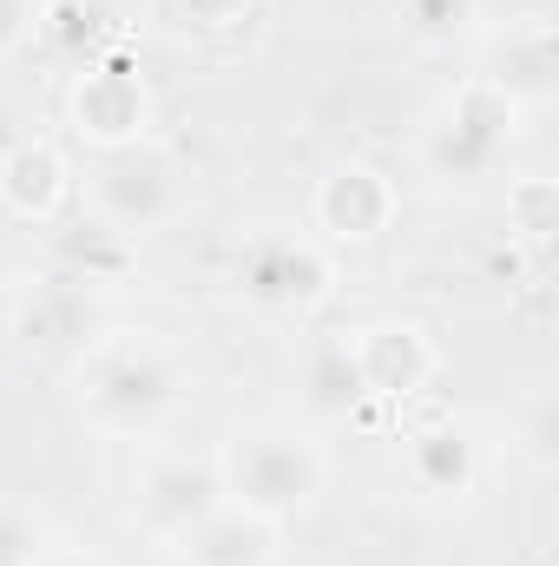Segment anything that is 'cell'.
<instances>
[{
	"label": "cell",
	"instance_id": "6da1fadb",
	"mask_svg": "<svg viewBox=\"0 0 559 566\" xmlns=\"http://www.w3.org/2000/svg\"><path fill=\"white\" fill-rule=\"evenodd\" d=\"M73 416L106 441H158L191 402V369L171 336L145 323H106L66 369Z\"/></svg>",
	"mask_w": 559,
	"mask_h": 566
},
{
	"label": "cell",
	"instance_id": "7a4b0ae2",
	"mask_svg": "<svg viewBox=\"0 0 559 566\" xmlns=\"http://www.w3.org/2000/svg\"><path fill=\"white\" fill-rule=\"evenodd\" d=\"M218 474H224L231 507H244V514H257L271 527H289V521L323 507V494L336 481V461H329L316 428L271 416V422H244L224 434Z\"/></svg>",
	"mask_w": 559,
	"mask_h": 566
},
{
	"label": "cell",
	"instance_id": "3957f363",
	"mask_svg": "<svg viewBox=\"0 0 559 566\" xmlns=\"http://www.w3.org/2000/svg\"><path fill=\"white\" fill-rule=\"evenodd\" d=\"M520 133H527V113L494 80L467 73L441 99V113L428 119V133H421V171L441 191H474V185L500 178V165L520 145Z\"/></svg>",
	"mask_w": 559,
	"mask_h": 566
},
{
	"label": "cell",
	"instance_id": "277c9868",
	"mask_svg": "<svg viewBox=\"0 0 559 566\" xmlns=\"http://www.w3.org/2000/svg\"><path fill=\"white\" fill-rule=\"evenodd\" d=\"M342 290V264L316 231H251L231 258V296L264 323H316Z\"/></svg>",
	"mask_w": 559,
	"mask_h": 566
},
{
	"label": "cell",
	"instance_id": "5b68a950",
	"mask_svg": "<svg viewBox=\"0 0 559 566\" xmlns=\"http://www.w3.org/2000/svg\"><path fill=\"white\" fill-rule=\"evenodd\" d=\"M80 211L99 218V224H113L133 244L158 238V231H171V224L191 218V171H184L178 151H165V145H151V139L133 145V151H106L86 171V185H80Z\"/></svg>",
	"mask_w": 559,
	"mask_h": 566
},
{
	"label": "cell",
	"instance_id": "8992f818",
	"mask_svg": "<svg viewBox=\"0 0 559 566\" xmlns=\"http://www.w3.org/2000/svg\"><path fill=\"white\" fill-rule=\"evenodd\" d=\"M113 323V290L86 283L60 264H46L40 277H20L7 296V336L20 356L33 363H80V349Z\"/></svg>",
	"mask_w": 559,
	"mask_h": 566
},
{
	"label": "cell",
	"instance_id": "52a82bcc",
	"mask_svg": "<svg viewBox=\"0 0 559 566\" xmlns=\"http://www.w3.org/2000/svg\"><path fill=\"white\" fill-rule=\"evenodd\" d=\"M224 507V474L218 454H191V448H151L133 474V527L151 547H178L191 527H204Z\"/></svg>",
	"mask_w": 559,
	"mask_h": 566
},
{
	"label": "cell",
	"instance_id": "ba28073f",
	"mask_svg": "<svg viewBox=\"0 0 559 566\" xmlns=\"http://www.w3.org/2000/svg\"><path fill=\"white\" fill-rule=\"evenodd\" d=\"M60 113H66V133L86 151H99V158L106 151H133V145L151 139V86L139 80V66L119 46L66 73Z\"/></svg>",
	"mask_w": 559,
	"mask_h": 566
},
{
	"label": "cell",
	"instance_id": "9c48e42d",
	"mask_svg": "<svg viewBox=\"0 0 559 566\" xmlns=\"http://www.w3.org/2000/svg\"><path fill=\"white\" fill-rule=\"evenodd\" d=\"M395 218H402V185L369 158H336L309 185V231L329 251H369L395 231Z\"/></svg>",
	"mask_w": 559,
	"mask_h": 566
},
{
	"label": "cell",
	"instance_id": "30bf717a",
	"mask_svg": "<svg viewBox=\"0 0 559 566\" xmlns=\"http://www.w3.org/2000/svg\"><path fill=\"white\" fill-rule=\"evenodd\" d=\"M349 356H356L369 409H409L441 376V349L415 316H376V323L349 329Z\"/></svg>",
	"mask_w": 559,
	"mask_h": 566
},
{
	"label": "cell",
	"instance_id": "8fae6325",
	"mask_svg": "<svg viewBox=\"0 0 559 566\" xmlns=\"http://www.w3.org/2000/svg\"><path fill=\"white\" fill-rule=\"evenodd\" d=\"M402 481L415 488L421 507H474V494L487 481V461H481L474 428H461V422L409 428L402 434Z\"/></svg>",
	"mask_w": 559,
	"mask_h": 566
},
{
	"label": "cell",
	"instance_id": "7c38bea8",
	"mask_svg": "<svg viewBox=\"0 0 559 566\" xmlns=\"http://www.w3.org/2000/svg\"><path fill=\"white\" fill-rule=\"evenodd\" d=\"M481 80H494L520 113L553 106V93H559V27H553V13H520V20L494 27V33H487V60H481Z\"/></svg>",
	"mask_w": 559,
	"mask_h": 566
},
{
	"label": "cell",
	"instance_id": "4fadbf2b",
	"mask_svg": "<svg viewBox=\"0 0 559 566\" xmlns=\"http://www.w3.org/2000/svg\"><path fill=\"white\" fill-rule=\"evenodd\" d=\"M369 416V396H362V376H356V356H349V329H316L296 356V416L303 428H342Z\"/></svg>",
	"mask_w": 559,
	"mask_h": 566
},
{
	"label": "cell",
	"instance_id": "5bb4252c",
	"mask_svg": "<svg viewBox=\"0 0 559 566\" xmlns=\"http://www.w3.org/2000/svg\"><path fill=\"white\" fill-rule=\"evenodd\" d=\"M73 198H80V178H73L66 151L53 139L27 133V139H13L0 151V211L7 218L46 231V224H60L73 211Z\"/></svg>",
	"mask_w": 559,
	"mask_h": 566
},
{
	"label": "cell",
	"instance_id": "9a60e30c",
	"mask_svg": "<svg viewBox=\"0 0 559 566\" xmlns=\"http://www.w3.org/2000/svg\"><path fill=\"white\" fill-rule=\"evenodd\" d=\"M171 554H178V566H283V527H271V521H257V514L224 501Z\"/></svg>",
	"mask_w": 559,
	"mask_h": 566
},
{
	"label": "cell",
	"instance_id": "2e32d148",
	"mask_svg": "<svg viewBox=\"0 0 559 566\" xmlns=\"http://www.w3.org/2000/svg\"><path fill=\"white\" fill-rule=\"evenodd\" d=\"M46 231H53V244H46V251H53V264H60V271H73V277H86V283H106V290H113V283L139 264V244H133V238H119L113 224L86 218V211H80V218L66 211V218H60V224H46Z\"/></svg>",
	"mask_w": 559,
	"mask_h": 566
},
{
	"label": "cell",
	"instance_id": "e0dca14e",
	"mask_svg": "<svg viewBox=\"0 0 559 566\" xmlns=\"http://www.w3.org/2000/svg\"><path fill=\"white\" fill-rule=\"evenodd\" d=\"M113 0H40L33 13V46H46L66 66H86L99 53H113Z\"/></svg>",
	"mask_w": 559,
	"mask_h": 566
},
{
	"label": "cell",
	"instance_id": "ac0fdd59",
	"mask_svg": "<svg viewBox=\"0 0 559 566\" xmlns=\"http://www.w3.org/2000/svg\"><path fill=\"white\" fill-rule=\"evenodd\" d=\"M151 20L178 40H238L257 20V0H151Z\"/></svg>",
	"mask_w": 559,
	"mask_h": 566
},
{
	"label": "cell",
	"instance_id": "d6986e66",
	"mask_svg": "<svg viewBox=\"0 0 559 566\" xmlns=\"http://www.w3.org/2000/svg\"><path fill=\"white\" fill-rule=\"evenodd\" d=\"M389 20L402 27V40L415 46H454L474 33L481 0H389Z\"/></svg>",
	"mask_w": 559,
	"mask_h": 566
},
{
	"label": "cell",
	"instance_id": "ffe728a7",
	"mask_svg": "<svg viewBox=\"0 0 559 566\" xmlns=\"http://www.w3.org/2000/svg\"><path fill=\"white\" fill-rule=\"evenodd\" d=\"M507 224L527 251H547L559 231V185L553 178H514L507 185Z\"/></svg>",
	"mask_w": 559,
	"mask_h": 566
},
{
	"label": "cell",
	"instance_id": "44dd1931",
	"mask_svg": "<svg viewBox=\"0 0 559 566\" xmlns=\"http://www.w3.org/2000/svg\"><path fill=\"white\" fill-rule=\"evenodd\" d=\"M53 541H60V534H53V521H46L33 501L0 494V566H33Z\"/></svg>",
	"mask_w": 559,
	"mask_h": 566
},
{
	"label": "cell",
	"instance_id": "7402d4cb",
	"mask_svg": "<svg viewBox=\"0 0 559 566\" xmlns=\"http://www.w3.org/2000/svg\"><path fill=\"white\" fill-rule=\"evenodd\" d=\"M33 13H40V0H0V60L33 46Z\"/></svg>",
	"mask_w": 559,
	"mask_h": 566
},
{
	"label": "cell",
	"instance_id": "603a6c76",
	"mask_svg": "<svg viewBox=\"0 0 559 566\" xmlns=\"http://www.w3.org/2000/svg\"><path fill=\"white\" fill-rule=\"evenodd\" d=\"M33 566H106V560H99L93 547H80V541H53V547H46Z\"/></svg>",
	"mask_w": 559,
	"mask_h": 566
},
{
	"label": "cell",
	"instance_id": "cb8c5ba5",
	"mask_svg": "<svg viewBox=\"0 0 559 566\" xmlns=\"http://www.w3.org/2000/svg\"><path fill=\"white\" fill-rule=\"evenodd\" d=\"M27 133H33V126H27V113H20V106L0 93V151H7L13 139H27Z\"/></svg>",
	"mask_w": 559,
	"mask_h": 566
}]
</instances>
